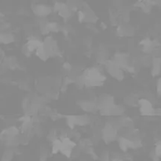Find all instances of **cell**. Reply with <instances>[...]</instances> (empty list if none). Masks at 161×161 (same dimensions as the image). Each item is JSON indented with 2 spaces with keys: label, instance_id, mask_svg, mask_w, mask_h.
<instances>
[{
  "label": "cell",
  "instance_id": "1",
  "mask_svg": "<svg viewBox=\"0 0 161 161\" xmlns=\"http://www.w3.org/2000/svg\"><path fill=\"white\" fill-rule=\"evenodd\" d=\"M141 105V112L144 115H147V116H150V115H155L156 114V111L153 109L152 104L147 100H141L140 102Z\"/></svg>",
  "mask_w": 161,
  "mask_h": 161
},
{
  "label": "cell",
  "instance_id": "3",
  "mask_svg": "<svg viewBox=\"0 0 161 161\" xmlns=\"http://www.w3.org/2000/svg\"><path fill=\"white\" fill-rule=\"evenodd\" d=\"M160 59L156 58L154 59V61H153V72L155 74H158L160 71V65H161Z\"/></svg>",
  "mask_w": 161,
  "mask_h": 161
},
{
  "label": "cell",
  "instance_id": "2",
  "mask_svg": "<svg viewBox=\"0 0 161 161\" xmlns=\"http://www.w3.org/2000/svg\"><path fill=\"white\" fill-rule=\"evenodd\" d=\"M50 11H51V9L45 6H36V13L40 16H45V15L48 14Z\"/></svg>",
  "mask_w": 161,
  "mask_h": 161
},
{
  "label": "cell",
  "instance_id": "4",
  "mask_svg": "<svg viewBox=\"0 0 161 161\" xmlns=\"http://www.w3.org/2000/svg\"><path fill=\"white\" fill-rule=\"evenodd\" d=\"M156 156H161V144H159V145H158L157 146H156Z\"/></svg>",
  "mask_w": 161,
  "mask_h": 161
},
{
  "label": "cell",
  "instance_id": "5",
  "mask_svg": "<svg viewBox=\"0 0 161 161\" xmlns=\"http://www.w3.org/2000/svg\"><path fill=\"white\" fill-rule=\"evenodd\" d=\"M158 92L161 93V79L159 80V83H158Z\"/></svg>",
  "mask_w": 161,
  "mask_h": 161
}]
</instances>
